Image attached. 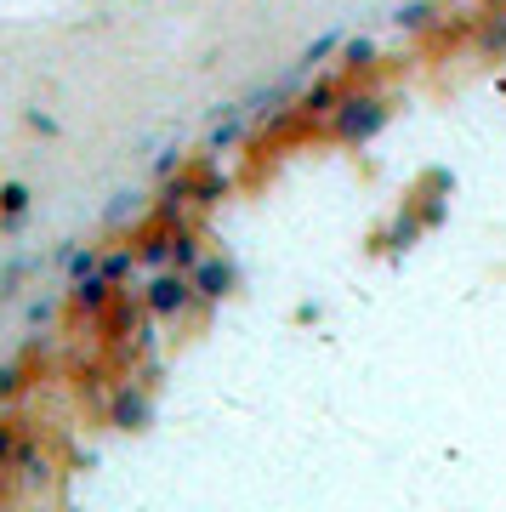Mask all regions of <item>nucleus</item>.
I'll use <instances>...</instances> for the list:
<instances>
[{"mask_svg": "<svg viewBox=\"0 0 506 512\" xmlns=\"http://www.w3.org/2000/svg\"><path fill=\"white\" fill-rule=\"evenodd\" d=\"M109 291H114V285L103 279V268H97L91 279H74V302H80L86 313H103V308H109Z\"/></svg>", "mask_w": 506, "mask_h": 512, "instance_id": "nucleus-6", "label": "nucleus"}, {"mask_svg": "<svg viewBox=\"0 0 506 512\" xmlns=\"http://www.w3.org/2000/svg\"><path fill=\"white\" fill-rule=\"evenodd\" d=\"M199 262H205V256H199V239H194V234H182V228H177V251H171V268L194 274Z\"/></svg>", "mask_w": 506, "mask_h": 512, "instance_id": "nucleus-8", "label": "nucleus"}, {"mask_svg": "<svg viewBox=\"0 0 506 512\" xmlns=\"http://www.w3.org/2000/svg\"><path fill=\"white\" fill-rule=\"evenodd\" d=\"M29 126H35V131H46V137H52V131H57V120H52V114H40V109H35V114H29Z\"/></svg>", "mask_w": 506, "mask_h": 512, "instance_id": "nucleus-15", "label": "nucleus"}, {"mask_svg": "<svg viewBox=\"0 0 506 512\" xmlns=\"http://www.w3.org/2000/svg\"><path fill=\"white\" fill-rule=\"evenodd\" d=\"M171 251H177V228L160 222V228L137 245V262H143V268H171Z\"/></svg>", "mask_w": 506, "mask_h": 512, "instance_id": "nucleus-4", "label": "nucleus"}, {"mask_svg": "<svg viewBox=\"0 0 506 512\" xmlns=\"http://www.w3.org/2000/svg\"><path fill=\"white\" fill-rule=\"evenodd\" d=\"M330 52H336V35H325V40H313V46H308V63H319V57H330Z\"/></svg>", "mask_w": 506, "mask_h": 512, "instance_id": "nucleus-14", "label": "nucleus"}, {"mask_svg": "<svg viewBox=\"0 0 506 512\" xmlns=\"http://www.w3.org/2000/svg\"><path fill=\"white\" fill-rule=\"evenodd\" d=\"M342 86H336V80H319V86H313L308 97H302V103H296V114H302V120H319V114H336V103H342Z\"/></svg>", "mask_w": 506, "mask_h": 512, "instance_id": "nucleus-5", "label": "nucleus"}, {"mask_svg": "<svg viewBox=\"0 0 506 512\" xmlns=\"http://www.w3.org/2000/svg\"><path fill=\"white\" fill-rule=\"evenodd\" d=\"M114 416L126 421V427H131V421H148V399H143V393H126V399H120V410H114Z\"/></svg>", "mask_w": 506, "mask_h": 512, "instance_id": "nucleus-11", "label": "nucleus"}, {"mask_svg": "<svg viewBox=\"0 0 506 512\" xmlns=\"http://www.w3.org/2000/svg\"><path fill=\"white\" fill-rule=\"evenodd\" d=\"M387 103H381L376 92H347L342 103H336V114H330V131H336V143H370L381 126H387Z\"/></svg>", "mask_w": 506, "mask_h": 512, "instance_id": "nucleus-1", "label": "nucleus"}, {"mask_svg": "<svg viewBox=\"0 0 506 512\" xmlns=\"http://www.w3.org/2000/svg\"><path fill=\"white\" fill-rule=\"evenodd\" d=\"M23 217H29V188L6 183V188H0V228H18Z\"/></svg>", "mask_w": 506, "mask_h": 512, "instance_id": "nucleus-7", "label": "nucleus"}, {"mask_svg": "<svg viewBox=\"0 0 506 512\" xmlns=\"http://www.w3.org/2000/svg\"><path fill=\"white\" fill-rule=\"evenodd\" d=\"M131 268H137V251H114V256H103V279H109V285H120V279L131 274Z\"/></svg>", "mask_w": 506, "mask_h": 512, "instance_id": "nucleus-9", "label": "nucleus"}, {"mask_svg": "<svg viewBox=\"0 0 506 512\" xmlns=\"http://www.w3.org/2000/svg\"><path fill=\"white\" fill-rule=\"evenodd\" d=\"M194 302H199L194 274H182V268H160L143 291V308L154 313V319H177V313H188Z\"/></svg>", "mask_w": 506, "mask_h": 512, "instance_id": "nucleus-2", "label": "nucleus"}, {"mask_svg": "<svg viewBox=\"0 0 506 512\" xmlns=\"http://www.w3.org/2000/svg\"><path fill=\"white\" fill-rule=\"evenodd\" d=\"M347 69H364V63H370V57H376V40H347Z\"/></svg>", "mask_w": 506, "mask_h": 512, "instance_id": "nucleus-12", "label": "nucleus"}, {"mask_svg": "<svg viewBox=\"0 0 506 512\" xmlns=\"http://www.w3.org/2000/svg\"><path fill=\"white\" fill-rule=\"evenodd\" d=\"M18 393V365H0V399H12Z\"/></svg>", "mask_w": 506, "mask_h": 512, "instance_id": "nucleus-13", "label": "nucleus"}, {"mask_svg": "<svg viewBox=\"0 0 506 512\" xmlns=\"http://www.w3.org/2000/svg\"><path fill=\"white\" fill-rule=\"evenodd\" d=\"M239 285V274H234V262H222V256H205L194 268V291H199V302H222V296Z\"/></svg>", "mask_w": 506, "mask_h": 512, "instance_id": "nucleus-3", "label": "nucleus"}, {"mask_svg": "<svg viewBox=\"0 0 506 512\" xmlns=\"http://www.w3.org/2000/svg\"><path fill=\"white\" fill-rule=\"evenodd\" d=\"M97 268H103V256L91 251V245H86V251H74V256H69V274H74V279H91Z\"/></svg>", "mask_w": 506, "mask_h": 512, "instance_id": "nucleus-10", "label": "nucleus"}, {"mask_svg": "<svg viewBox=\"0 0 506 512\" xmlns=\"http://www.w3.org/2000/svg\"><path fill=\"white\" fill-rule=\"evenodd\" d=\"M12 456V427H0V461Z\"/></svg>", "mask_w": 506, "mask_h": 512, "instance_id": "nucleus-16", "label": "nucleus"}]
</instances>
